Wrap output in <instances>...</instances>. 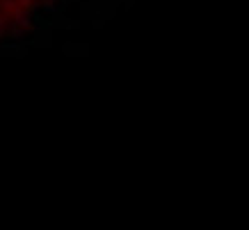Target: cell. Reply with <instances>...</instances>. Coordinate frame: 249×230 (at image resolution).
Here are the masks:
<instances>
[{
    "label": "cell",
    "instance_id": "obj_1",
    "mask_svg": "<svg viewBox=\"0 0 249 230\" xmlns=\"http://www.w3.org/2000/svg\"><path fill=\"white\" fill-rule=\"evenodd\" d=\"M50 0H0V41L28 37Z\"/></svg>",
    "mask_w": 249,
    "mask_h": 230
}]
</instances>
